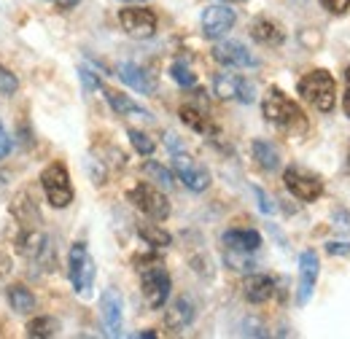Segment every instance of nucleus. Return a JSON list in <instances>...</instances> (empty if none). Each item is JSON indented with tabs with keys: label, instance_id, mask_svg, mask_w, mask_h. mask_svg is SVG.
I'll return each instance as SVG.
<instances>
[{
	"label": "nucleus",
	"instance_id": "7",
	"mask_svg": "<svg viewBox=\"0 0 350 339\" xmlns=\"http://www.w3.org/2000/svg\"><path fill=\"white\" fill-rule=\"evenodd\" d=\"M68 275H70V283L79 294H89L92 283H94V261L89 256L87 243H76L70 248L68 256Z\"/></svg>",
	"mask_w": 350,
	"mask_h": 339
},
{
	"label": "nucleus",
	"instance_id": "41",
	"mask_svg": "<svg viewBox=\"0 0 350 339\" xmlns=\"http://www.w3.org/2000/svg\"><path fill=\"white\" fill-rule=\"evenodd\" d=\"M224 3H240V0H224Z\"/></svg>",
	"mask_w": 350,
	"mask_h": 339
},
{
	"label": "nucleus",
	"instance_id": "21",
	"mask_svg": "<svg viewBox=\"0 0 350 339\" xmlns=\"http://www.w3.org/2000/svg\"><path fill=\"white\" fill-rule=\"evenodd\" d=\"M251 38L256 43H262V46H280L286 36H283V30H280L278 22H272V19H256L251 25Z\"/></svg>",
	"mask_w": 350,
	"mask_h": 339
},
{
	"label": "nucleus",
	"instance_id": "40",
	"mask_svg": "<svg viewBox=\"0 0 350 339\" xmlns=\"http://www.w3.org/2000/svg\"><path fill=\"white\" fill-rule=\"evenodd\" d=\"M345 81H348V86H350V68L345 70Z\"/></svg>",
	"mask_w": 350,
	"mask_h": 339
},
{
	"label": "nucleus",
	"instance_id": "23",
	"mask_svg": "<svg viewBox=\"0 0 350 339\" xmlns=\"http://www.w3.org/2000/svg\"><path fill=\"white\" fill-rule=\"evenodd\" d=\"M137 234H140V240H143L146 245H151V248H167V245L173 243L170 232H165L159 223H137Z\"/></svg>",
	"mask_w": 350,
	"mask_h": 339
},
{
	"label": "nucleus",
	"instance_id": "22",
	"mask_svg": "<svg viewBox=\"0 0 350 339\" xmlns=\"http://www.w3.org/2000/svg\"><path fill=\"white\" fill-rule=\"evenodd\" d=\"M5 299H8V304H11V310H16V312H33V307H36V297H33V291L30 288H25L22 283H16V286H8L5 288Z\"/></svg>",
	"mask_w": 350,
	"mask_h": 339
},
{
	"label": "nucleus",
	"instance_id": "5",
	"mask_svg": "<svg viewBox=\"0 0 350 339\" xmlns=\"http://www.w3.org/2000/svg\"><path fill=\"white\" fill-rule=\"evenodd\" d=\"M127 197H130V202L137 211L146 213V215L154 218V221H165V218L170 215V200H167L157 186H151V183H137V186H132Z\"/></svg>",
	"mask_w": 350,
	"mask_h": 339
},
{
	"label": "nucleus",
	"instance_id": "42",
	"mask_svg": "<svg viewBox=\"0 0 350 339\" xmlns=\"http://www.w3.org/2000/svg\"><path fill=\"white\" fill-rule=\"evenodd\" d=\"M348 165H350V148H348Z\"/></svg>",
	"mask_w": 350,
	"mask_h": 339
},
{
	"label": "nucleus",
	"instance_id": "31",
	"mask_svg": "<svg viewBox=\"0 0 350 339\" xmlns=\"http://www.w3.org/2000/svg\"><path fill=\"white\" fill-rule=\"evenodd\" d=\"M321 3H323V8H326L329 14H334V16H342V14L350 11V0H321Z\"/></svg>",
	"mask_w": 350,
	"mask_h": 339
},
{
	"label": "nucleus",
	"instance_id": "9",
	"mask_svg": "<svg viewBox=\"0 0 350 339\" xmlns=\"http://www.w3.org/2000/svg\"><path fill=\"white\" fill-rule=\"evenodd\" d=\"M173 167H175V175L183 180V186L191 189V191H205L211 186V172L202 167V165H197L183 151H175L173 154Z\"/></svg>",
	"mask_w": 350,
	"mask_h": 339
},
{
	"label": "nucleus",
	"instance_id": "15",
	"mask_svg": "<svg viewBox=\"0 0 350 339\" xmlns=\"http://www.w3.org/2000/svg\"><path fill=\"white\" fill-rule=\"evenodd\" d=\"M318 272H321V264H318L315 251H305V254L299 256V294H297L299 304L310 301L312 288H315V280H318Z\"/></svg>",
	"mask_w": 350,
	"mask_h": 339
},
{
	"label": "nucleus",
	"instance_id": "14",
	"mask_svg": "<svg viewBox=\"0 0 350 339\" xmlns=\"http://www.w3.org/2000/svg\"><path fill=\"white\" fill-rule=\"evenodd\" d=\"M178 116H180V122H183L186 127L194 129V132H200V135H213V132H216L205 103H194V100H189V103L180 105Z\"/></svg>",
	"mask_w": 350,
	"mask_h": 339
},
{
	"label": "nucleus",
	"instance_id": "16",
	"mask_svg": "<svg viewBox=\"0 0 350 339\" xmlns=\"http://www.w3.org/2000/svg\"><path fill=\"white\" fill-rule=\"evenodd\" d=\"M119 79L127 86H132L135 92H140V94H154V92H157V79H154V73H148L146 68H140V65H135V62H122V65H119Z\"/></svg>",
	"mask_w": 350,
	"mask_h": 339
},
{
	"label": "nucleus",
	"instance_id": "20",
	"mask_svg": "<svg viewBox=\"0 0 350 339\" xmlns=\"http://www.w3.org/2000/svg\"><path fill=\"white\" fill-rule=\"evenodd\" d=\"M105 92V100H108V105L119 113V116H140V119H151V113L143 108V105H137L132 97L127 94H122V92H116V89H103Z\"/></svg>",
	"mask_w": 350,
	"mask_h": 339
},
{
	"label": "nucleus",
	"instance_id": "34",
	"mask_svg": "<svg viewBox=\"0 0 350 339\" xmlns=\"http://www.w3.org/2000/svg\"><path fill=\"white\" fill-rule=\"evenodd\" d=\"M326 251L332 256H350V245L348 243H329Z\"/></svg>",
	"mask_w": 350,
	"mask_h": 339
},
{
	"label": "nucleus",
	"instance_id": "36",
	"mask_svg": "<svg viewBox=\"0 0 350 339\" xmlns=\"http://www.w3.org/2000/svg\"><path fill=\"white\" fill-rule=\"evenodd\" d=\"M54 5H57V8H62V11H70V8H76V5H79V0H54Z\"/></svg>",
	"mask_w": 350,
	"mask_h": 339
},
{
	"label": "nucleus",
	"instance_id": "18",
	"mask_svg": "<svg viewBox=\"0 0 350 339\" xmlns=\"http://www.w3.org/2000/svg\"><path fill=\"white\" fill-rule=\"evenodd\" d=\"M224 245L229 251H243V254H254L262 245V234L256 229H229L224 232Z\"/></svg>",
	"mask_w": 350,
	"mask_h": 339
},
{
	"label": "nucleus",
	"instance_id": "11",
	"mask_svg": "<svg viewBox=\"0 0 350 339\" xmlns=\"http://www.w3.org/2000/svg\"><path fill=\"white\" fill-rule=\"evenodd\" d=\"M124 301L116 288H105L100 297V315L105 323V334L108 337H122V326H124Z\"/></svg>",
	"mask_w": 350,
	"mask_h": 339
},
{
	"label": "nucleus",
	"instance_id": "25",
	"mask_svg": "<svg viewBox=\"0 0 350 339\" xmlns=\"http://www.w3.org/2000/svg\"><path fill=\"white\" fill-rule=\"evenodd\" d=\"M57 331H59V323L54 318H33L27 323V334L30 337H38V339L57 337Z\"/></svg>",
	"mask_w": 350,
	"mask_h": 339
},
{
	"label": "nucleus",
	"instance_id": "24",
	"mask_svg": "<svg viewBox=\"0 0 350 339\" xmlns=\"http://www.w3.org/2000/svg\"><path fill=\"white\" fill-rule=\"evenodd\" d=\"M254 159H256L259 167L269 170V172L280 167V154H278V148L269 140H256L254 143Z\"/></svg>",
	"mask_w": 350,
	"mask_h": 339
},
{
	"label": "nucleus",
	"instance_id": "2",
	"mask_svg": "<svg viewBox=\"0 0 350 339\" xmlns=\"http://www.w3.org/2000/svg\"><path fill=\"white\" fill-rule=\"evenodd\" d=\"M264 119L269 124H275L278 129H286V132H305L307 119L302 113V108L278 86H272L267 94H264L262 103Z\"/></svg>",
	"mask_w": 350,
	"mask_h": 339
},
{
	"label": "nucleus",
	"instance_id": "17",
	"mask_svg": "<svg viewBox=\"0 0 350 339\" xmlns=\"http://www.w3.org/2000/svg\"><path fill=\"white\" fill-rule=\"evenodd\" d=\"M243 294L251 304H264L269 301L272 294H275V277L272 275H264V272H256V275H248L245 283H243Z\"/></svg>",
	"mask_w": 350,
	"mask_h": 339
},
{
	"label": "nucleus",
	"instance_id": "8",
	"mask_svg": "<svg viewBox=\"0 0 350 339\" xmlns=\"http://www.w3.org/2000/svg\"><path fill=\"white\" fill-rule=\"evenodd\" d=\"M119 25L130 38H151L157 33V14L151 8H122L119 11Z\"/></svg>",
	"mask_w": 350,
	"mask_h": 339
},
{
	"label": "nucleus",
	"instance_id": "32",
	"mask_svg": "<svg viewBox=\"0 0 350 339\" xmlns=\"http://www.w3.org/2000/svg\"><path fill=\"white\" fill-rule=\"evenodd\" d=\"M254 194H256V200H259V208H262L264 213H275V211H278V205H275V202H272V200L264 194L262 189H254Z\"/></svg>",
	"mask_w": 350,
	"mask_h": 339
},
{
	"label": "nucleus",
	"instance_id": "26",
	"mask_svg": "<svg viewBox=\"0 0 350 339\" xmlns=\"http://www.w3.org/2000/svg\"><path fill=\"white\" fill-rule=\"evenodd\" d=\"M143 172H146L151 180H157L159 186H165V189L173 186V175H170V170L162 167L159 162H146V165H143Z\"/></svg>",
	"mask_w": 350,
	"mask_h": 339
},
{
	"label": "nucleus",
	"instance_id": "10",
	"mask_svg": "<svg viewBox=\"0 0 350 339\" xmlns=\"http://www.w3.org/2000/svg\"><path fill=\"white\" fill-rule=\"evenodd\" d=\"M234 27V11L226 3H213L202 11V36L211 41L224 38Z\"/></svg>",
	"mask_w": 350,
	"mask_h": 339
},
{
	"label": "nucleus",
	"instance_id": "19",
	"mask_svg": "<svg viewBox=\"0 0 350 339\" xmlns=\"http://www.w3.org/2000/svg\"><path fill=\"white\" fill-rule=\"evenodd\" d=\"M191 321H194V301L189 297L175 299L170 304V310L165 312V323H167L170 331H183Z\"/></svg>",
	"mask_w": 350,
	"mask_h": 339
},
{
	"label": "nucleus",
	"instance_id": "4",
	"mask_svg": "<svg viewBox=\"0 0 350 339\" xmlns=\"http://www.w3.org/2000/svg\"><path fill=\"white\" fill-rule=\"evenodd\" d=\"M41 186H44V194L51 208L62 211V208H68L73 202V183H70L68 167L62 162H51L41 172Z\"/></svg>",
	"mask_w": 350,
	"mask_h": 339
},
{
	"label": "nucleus",
	"instance_id": "12",
	"mask_svg": "<svg viewBox=\"0 0 350 339\" xmlns=\"http://www.w3.org/2000/svg\"><path fill=\"white\" fill-rule=\"evenodd\" d=\"M213 92L221 100H240V103H254L256 100L254 84L240 79V76H234V73H219L213 79Z\"/></svg>",
	"mask_w": 350,
	"mask_h": 339
},
{
	"label": "nucleus",
	"instance_id": "38",
	"mask_svg": "<svg viewBox=\"0 0 350 339\" xmlns=\"http://www.w3.org/2000/svg\"><path fill=\"white\" fill-rule=\"evenodd\" d=\"M342 108H345V113H348V119H350V86H348V92H345V97H342Z\"/></svg>",
	"mask_w": 350,
	"mask_h": 339
},
{
	"label": "nucleus",
	"instance_id": "30",
	"mask_svg": "<svg viewBox=\"0 0 350 339\" xmlns=\"http://www.w3.org/2000/svg\"><path fill=\"white\" fill-rule=\"evenodd\" d=\"M226 264H229L232 269H251V267H254L248 254H243V251H229V248H226Z\"/></svg>",
	"mask_w": 350,
	"mask_h": 339
},
{
	"label": "nucleus",
	"instance_id": "27",
	"mask_svg": "<svg viewBox=\"0 0 350 339\" xmlns=\"http://www.w3.org/2000/svg\"><path fill=\"white\" fill-rule=\"evenodd\" d=\"M130 140H132V146H135V151H137L140 157H151V154H154V148H157V143H154L146 132H140V129H130Z\"/></svg>",
	"mask_w": 350,
	"mask_h": 339
},
{
	"label": "nucleus",
	"instance_id": "28",
	"mask_svg": "<svg viewBox=\"0 0 350 339\" xmlns=\"http://www.w3.org/2000/svg\"><path fill=\"white\" fill-rule=\"evenodd\" d=\"M170 73H173V79L178 81L180 86H194L197 84V76L191 73V68L186 65V62H173V68H170Z\"/></svg>",
	"mask_w": 350,
	"mask_h": 339
},
{
	"label": "nucleus",
	"instance_id": "39",
	"mask_svg": "<svg viewBox=\"0 0 350 339\" xmlns=\"http://www.w3.org/2000/svg\"><path fill=\"white\" fill-rule=\"evenodd\" d=\"M122 3H130V5H140V3H146V0H122Z\"/></svg>",
	"mask_w": 350,
	"mask_h": 339
},
{
	"label": "nucleus",
	"instance_id": "37",
	"mask_svg": "<svg viewBox=\"0 0 350 339\" xmlns=\"http://www.w3.org/2000/svg\"><path fill=\"white\" fill-rule=\"evenodd\" d=\"M8 269H11V258H8L5 254H0V277H3Z\"/></svg>",
	"mask_w": 350,
	"mask_h": 339
},
{
	"label": "nucleus",
	"instance_id": "6",
	"mask_svg": "<svg viewBox=\"0 0 350 339\" xmlns=\"http://www.w3.org/2000/svg\"><path fill=\"white\" fill-rule=\"evenodd\" d=\"M283 183L291 191V197H297L299 202H315L323 194V180L315 172H310L305 167H297V165L283 172Z\"/></svg>",
	"mask_w": 350,
	"mask_h": 339
},
{
	"label": "nucleus",
	"instance_id": "35",
	"mask_svg": "<svg viewBox=\"0 0 350 339\" xmlns=\"http://www.w3.org/2000/svg\"><path fill=\"white\" fill-rule=\"evenodd\" d=\"M81 81L87 84V89H97V86H100V79H94V76H92V73L87 70V68L81 70Z\"/></svg>",
	"mask_w": 350,
	"mask_h": 339
},
{
	"label": "nucleus",
	"instance_id": "13",
	"mask_svg": "<svg viewBox=\"0 0 350 339\" xmlns=\"http://www.w3.org/2000/svg\"><path fill=\"white\" fill-rule=\"evenodd\" d=\"M213 59L226 68H251L256 65V59L251 57V51L237 41H224L213 46Z\"/></svg>",
	"mask_w": 350,
	"mask_h": 339
},
{
	"label": "nucleus",
	"instance_id": "29",
	"mask_svg": "<svg viewBox=\"0 0 350 339\" xmlns=\"http://www.w3.org/2000/svg\"><path fill=\"white\" fill-rule=\"evenodd\" d=\"M16 89H19V81H16V76H14L11 70H5V68L0 65V94L11 97V94H14Z\"/></svg>",
	"mask_w": 350,
	"mask_h": 339
},
{
	"label": "nucleus",
	"instance_id": "33",
	"mask_svg": "<svg viewBox=\"0 0 350 339\" xmlns=\"http://www.w3.org/2000/svg\"><path fill=\"white\" fill-rule=\"evenodd\" d=\"M8 151H11V137H8L5 127L0 124V159H5V157H8Z\"/></svg>",
	"mask_w": 350,
	"mask_h": 339
},
{
	"label": "nucleus",
	"instance_id": "3",
	"mask_svg": "<svg viewBox=\"0 0 350 339\" xmlns=\"http://www.w3.org/2000/svg\"><path fill=\"white\" fill-rule=\"evenodd\" d=\"M297 89H299L302 100H307L315 111H321V113L334 111V103H337V84H334V79H332L329 70H310V73H305V76L299 79Z\"/></svg>",
	"mask_w": 350,
	"mask_h": 339
},
{
	"label": "nucleus",
	"instance_id": "1",
	"mask_svg": "<svg viewBox=\"0 0 350 339\" xmlns=\"http://www.w3.org/2000/svg\"><path fill=\"white\" fill-rule=\"evenodd\" d=\"M137 272H140V286H143V297L148 301L151 310H162L170 299V272L165 269V264L157 256H137L135 258Z\"/></svg>",
	"mask_w": 350,
	"mask_h": 339
}]
</instances>
